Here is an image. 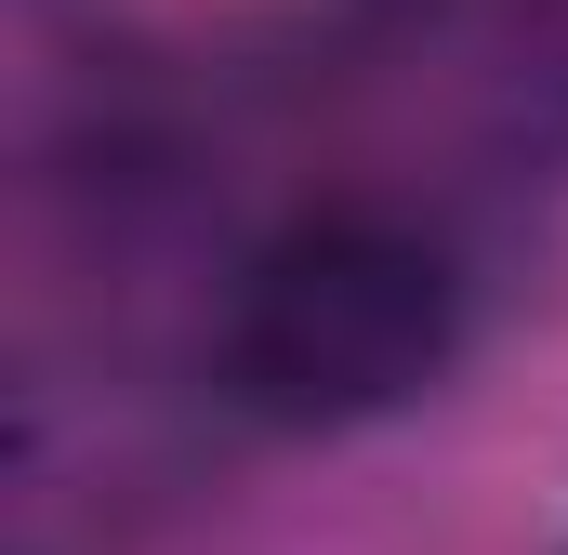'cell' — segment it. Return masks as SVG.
Segmentation results:
<instances>
[{"label":"cell","instance_id":"cell-1","mask_svg":"<svg viewBox=\"0 0 568 555\" xmlns=\"http://www.w3.org/2000/svg\"><path fill=\"white\" fill-rule=\"evenodd\" d=\"M463 331H476V291L449 265V239H424L410 212L331 199L239 265L212 371L278 436H357V423H397L410 397H436Z\"/></svg>","mask_w":568,"mask_h":555}]
</instances>
